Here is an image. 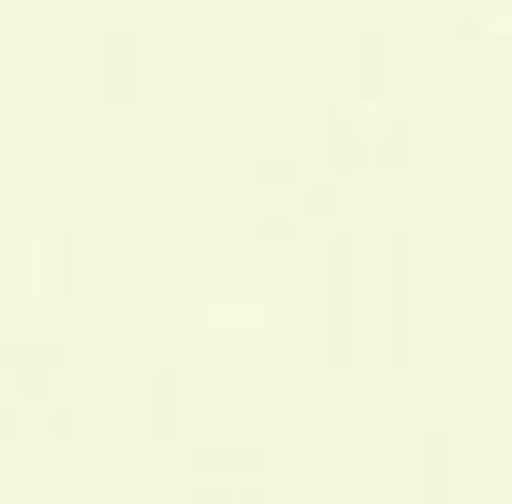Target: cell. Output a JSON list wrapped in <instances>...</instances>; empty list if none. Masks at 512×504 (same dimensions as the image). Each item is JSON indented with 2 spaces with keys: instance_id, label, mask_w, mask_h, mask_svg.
<instances>
[]
</instances>
